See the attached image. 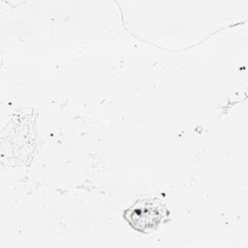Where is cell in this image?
<instances>
[{"label":"cell","mask_w":248,"mask_h":248,"mask_svg":"<svg viewBox=\"0 0 248 248\" xmlns=\"http://www.w3.org/2000/svg\"><path fill=\"white\" fill-rule=\"evenodd\" d=\"M168 214V209L161 201L144 198L135 202L124 211L123 216L131 227L145 233L156 229Z\"/></svg>","instance_id":"6da1fadb"}]
</instances>
